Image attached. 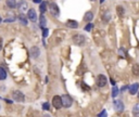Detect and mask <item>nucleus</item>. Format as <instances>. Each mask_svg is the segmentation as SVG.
I'll use <instances>...</instances> for the list:
<instances>
[{
	"label": "nucleus",
	"mask_w": 139,
	"mask_h": 117,
	"mask_svg": "<svg viewBox=\"0 0 139 117\" xmlns=\"http://www.w3.org/2000/svg\"><path fill=\"white\" fill-rule=\"evenodd\" d=\"M72 40L76 46H83V44L85 43V41H86V37L84 35H82V34H76V35L73 36Z\"/></svg>",
	"instance_id": "obj_1"
},
{
	"label": "nucleus",
	"mask_w": 139,
	"mask_h": 117,
	"mask_svg": "<svg viewBox=\"0 0 139 117\" xmlns=\"http://www.w3.org/2000/svg\"><path fill=\"white\" fill-rule=\"evenodd\" d=\"M61 102H62V106L64 107H70L73 104V99L68 96V94H63L61 97Z\"/></svg>",
	"instance_id": "obj_2"
},
{
	"label": "nucleus",
	"mask_w": 139,
	"mask_h": 117,
	"mask_svg": "<svg viewBox=\"0 0 139 117\" xmlns=\"http://www.w3.org/2000/svg\"><path fill=\"white\" fill-rule=\"evenodd\" d=\"M106 77L104 75H102V74H100V75H98L97 76V78H96V83H97V86L98 87H100V88H102V87H104L105 85H106Z\"/></svg>",
	"instance_id": "obj_3"
},
{
	"label": "nucleus",
	"mask_w": 139,
	"mask_h": 117,
	"mask_svg": "<svg viewBox=\"0 0 139 117\" xmlns=\"http://www.w3.org/2000/svg\"><path fill=\"white\" fill-rule=\"evenodd\" d=\"M12 98H13V100L17 101V102H24V100H25L24 94H23L21 91H18V90H16V91H13Z\"/></svg>",
	"instance_id": "obj_4"
},
{
	"label": "nucleus",
	"mask_w": 139,
	"mask_h": 117,
	"mask_svg": "<svg viewBox=\"0 0 139 117\" xmlns=\"http://www.w3.org/2000/svg\"><path fill=\"white\" fill-rule=\"evenodd\" d=\"M52 105H53L57 110L61 109V107H62L61 97H60V96H54V97H53V99H52Z\"/></svg>",
	"instance_id": "obj_5"
},
{
	"label": "nucleus",
	"mask_w": 139,
	"mask_h": 117,
	"mask_svg": "<svg viewBox=\"0 0 139 117\" xmlns=\"http://www.w3.org/2000/svg\"><path fill=\"white\" fill-rule=\"evenodd\" d=\"M49 9H50V12H51V14H53L54 16H59L60 14V9L59 7L57 6V3H50V6H49Z\"/></svg>",
	"instance_id": "obj_6"
},
{
	"label": "nucleus",
	"mask_w": 139,
	"mask_h": 117,
	"mask_svg": "<svg viewBox=\"0 0 139 117\" xmlns=\"http://www.w3.org/2000/svg\"><path fill=\"white\" fill-rule=\"evenodd\" d=\"M113 106L117 112H120V113L124 111V104L121 100H114L113 101Z\"/></svg>",
	"instance_id": "obj_7"
},
{
	"label": "nucleus",
	"mask_w": 139,
	"mask_h": 117,
	"mask_svg": "<svg viewBox=\"0 0 139 117\" xmlns=\"http://www.w3.org/2000/svg\"><path fill=\"white\" fill-rule=\"evenodd\" d=\"M29 53H31V56L33 58H37L40 54V50H39V48H37V47H32L29 50Z\"/></svg>",
	"instance_id": "obj_8"
},
{
	"label": "nucleus",
	"mask_w": 139,
	"mask_h": 117,
	"mask_svg": "<svg viewBox=\"0 0 139 117\" xmlns=\"http://www.w3.org/2000/svg\"><path fill=\"white\" fill-rule=\"evenodd\" d=\"M27 17H28L32 22H35L37 20V14H36V11L34 9H29V10L27 11Z\"/></svg>",
	"instance_id": "obj_9"
},
{
	"label": "nucleus",
	"mask_w": 139,
	"mask_h": 117,
	"mask_svg": "<svg viewBox=\"0 0 139 117\" xmlns=\"http://www.w3.org/2000/svg\"><path fill=\"white\" fill-rule=\"evenodd\" d=\"M138 90H139V84L135 83V84L131 85V87H129V93H131L132 96H134V94H136L138 92Z\"/></svg>",
	"instance_id": "obj_10"
},
{
	"label": "nucleus",
	"mask_w": 139,
	"mask_h": 117,
	"mask_svg": "<svg viewBox=\"0 0 139 117\" xmlns=\"http://www.w3.org/2000/svg\"><path fill=\"white\" fill-rule=\"evenodd\" d=\"M66 25L68 26L70 28H77L78 27V23L76 21H74V20H68Z\"/></svg>",
	"instance_id": "obj_11"
},
{
	"label": "nucleus",
	"mask_w": 139,
	"mask_h": 117,
	"mask_svg": "<svg viewBox=\"0 0 139 117\" xmlns=\"http://www.w3.org/2000/svg\"><path fill=\"white\" fill-rule=\"evenodd\" d=\"M46 23H47V21H46V17L44 16V14H41L40 17H39V25L41 28H46Z\"/></svg>",
	"instance_id": "obj_12"
},
{
	"label": "nucleus",
	"mask_w": 139,
	"mask_h": 117,
	"mask_svg": "<svg viewBox=\"0 0 139 117\" xmlns=\"http://www.w3.org/2000/svg\"><path fill=\"white\" fill-rule=\"evenodd\" d=\"M92 19H94V14H92V12H87L86 14H85V16H84V20L86 21V22H90Z\"/></svg>",
	"instance_id": "obj_13"
},
{
	"label": "nucleus",
	"mask_w": 139,
	"mask_h": 117,
	"mask_svg": "<svg viewBox=\"0 0 139 117\" xmlns=\"http://www.w3.org/2000/svg\"><path fill=\"white\" fill-rule=\"evenodd\" d=\"M133 74L135 76H139V63H136L133 66Z\"/></svg>",
	"instance_id": "obj_14"
},
{
	"label": "nucleus",
	"mask_w": 139,
	"mask_h": 117,
	"mask_svg": "<svg viewBox=\"0 0 139 117\" xmlns=\"http://www.w3.org/2000/svg\"><path fill=\"white\" fill-rule=\"evenodd\" d=\"M39 10H40V13L41 14H44L47 10V2H41L40 6H39Z\"/></svg>",
	"instance_id": "obj_15"
},
{
	"label": "nucleus",
	"mask_w": 139,
	"mask_h": 117,
	"mask_svg": "<svg viewBox=\"0 0 139 117\" xmlns=\"http://www.w3.org/2000/svg\"><path fill=\"white\" fill-rule=\"evenodd\" d=\"M133 114L135 117H139V104L134 105L133 107Z\"/></svg>",
	"instance_id": "obj_16"
},
{
	"label": "nucleus",
	"mask_w": 139,
	"mask_h": 117,
	"mask_svg": "<svg viewBox=\"0 0 139 117\" xmlns=\"http://www.w3.org/2000/svg\"><path fill=\"white\" fill-rule=\"evenodd\" d=\"M7 78V72L2 67H0V80H4Z\"/></svg>",
	"instance_id": "obj_17"
},
{
	"label": "nucleus",
	"mask_w": 139,
	"mask_h": 117,
	"mask_svg": "<svg viewBox=\"0 0 139 117\" xmlns=\"http://www.w3.org/2000/svg\"><path fill=\"white\" fill-rule=\"evenodd\" d=\"M116 11H117V14H118L120 17L124 15V9H123L122 6H118V7L116 8Z\"/></svg>",
	"instance_id": "obj_18"
},
{
	"label": "nucleus",
	"mask_w": 139,
	"mask_h": 117,
	"mask_svg": "<svg viewBox=\"0 0 139 117\" xmlns=\"http://www.w3.org/2000/svg\"><path fill=\"white\" fill-rule=\"evenodd\" d=\"M7 6H8L9 8H11V9H14V8H16V2H15V1H10V0H8V1H7Z\"/></svg>",
	"instance_id": "obj_19"
},
{
	"label": "nucleus",
	"mask_w": 139,
	"mask_h": 117,
	"mask_svg": "<svg viewBox=\"0 0 139 117\" xmlns=\"http://www.w3.org/2000/svg\"><path fill=\"white\" fill-rule=\"evenodd\" d=\"M18 19H20V21L23 23V25H27V20H26V17L24 16V14H20Z\"/></svg>",
	"instance_id": "obj_20"
},
{
	"label": "nucleus",
	"mask_w": 139,
	"mask_h": 117,
	"mask_svg": "<svg viewBox=\"0 0 139 117\" xmlns=\"http://www.w3.org/2000/svg\"><path fill=\"white\" fill-rule=\"evenodd\" d=\"M117 94H118V89H117L116 86H114L112 88V97L115 98V97H117Z\"/></svg>",
	"instance_id": "obj_21"
},
{
	"label": "nucleus",
	"mask_w": 139,
	"mask_h": 117,
	"mask_svg": "<svg viewBox=\"0 0 139 117\" xmlns=\"http://www.w3.org/2000/svg\"><path fill=\"white\" fill-rule=\"evenodd\" d=\"M110 17H111V15L109 14V13H105V14L102 16V20L104 21V22H109V20H110Z\"/></svg>",
	"instance_id": "obj_22"
},
{
	"label": "nucleus",
	"mask_w": 139,
	"mask_h": 117,
	"mask_svg": "<svg viewBox=\"0 0 139 117\" xmlns=\"http://www.w3.org/2000/svg\"><path fill=\"white\" fill-rule=\"evenodd\" d=\"M91 28H92V24H91V23H88V24L85 26V30H86V31H90Z\"/></svg>",
	"instance_id": "obj_23"
},
{
	"label": "nucleus",
	"mask_w": 139,
	"mask_h": 117,
	"mask_svg": "<svg viewBox=\"0 0 139 117\" xmlns=\"http://www.w3.org/2000/svg\"><path fill=\"white\" fill-rule=\"evenodd\" d=\"M48 34H49L48 28H44V29H43V37H44V38H46V37L48 36Z\"/></svg>",
	"instance_id": "obj_24"
},
{
	"label": "nucleus",
	"mask_w": 139,
	"mask_h": 117,
	"mask_svg": "<svg viewBox=\"0 0 139 117\" xmlns=\"http://www.w3.org/2000/svg\"><path fill=\"white\" fill-rule=\"evenodd\" d=\"M106 116H108V113H106L105 110H103L100 114H98V117H106Z\"/></svg>",
	"instance_id": "obj_25"
},
{
	"label": "nucleus",
	"mask_w": 139,
	"mask_h": 117,
	"mask_svg": "<svg viewBox=\"0 0 139 117\" xmlns=\"http://www.w3.org/2000/svg\"><path fill=\"white\" fill-rule=\"evenodd\" d=\"M49 103L48 102H46V103H44V104H43V110H45V111H48L49 110Z\"/></svg>",
	"instance_id": "obj_26"
},
{
	"label": "nucleus",
	"mask_w": 139,
	"mask_h": 117,
	"mask_svg": "<svg viewBox=\"0 0 139 117\" xmlns=\"http://www.w3.org/2000/svg\"><path fill=\"white\" fill-rule=\"evenodd\" d=\"M2 49V38H0V50Z\"/></svg>",
	"instance_id": "obj_27"
},
{
	"label": "nucleus",
	"mask_w": 139,
	"mask_h": 117,
	"mask_svg": "<svg viewBox=\"0 0 139 117\" xmlns=\"http://www.w3.org/2000/svg\"><path fill=\"white\" fill-rule=\"evenodd\" d=\"M35 3H41V1H39V0H34Z\"/></svg>",
	"instance_id": "obj_28"
},
{
	"label": "nucleus",
	"mask_w": 139,
	"mask_h": 117,
	"mask_svg": "<svg viewBox=\"0 0 139 117\" xmlns=\"http://www.w3.org/2000/svg\"><path fill=\"white\" fill-rule=\"evenodd\" d=\"M43 117H51V116H50V115H48V114H46V115H44Z\"/></svg>",
	"instance_id": "obj_29"
},
{
	"label": "nucleus",
	"mask_w": 139,
	"mask_h": 117,
	"mask_svg": "<svg viewBox=\"0 0 139 117\" xmlns=\"http://www.w3.org/2000/svg\"><path fill=\"white\" fill-rule=\"evenodd\" d=\"M138 99H139V92H138Z\"/></svg>",
	"instance_id": "obj_30"
},
{
	"label": "nucleus",
	"mask_w": 139,
	"mask_h": 117,
	"mask_svg": "<svg viewBox=\"0 0 139 117\" xmlns=\"http://www.w3.org/2000/svg\"><path fill=\"white\" fill-rule=\"evenodd\" d=\"M0 22H1V17H0Z\"/></svg>",
	"instance_id": "obj_31"
}]
</instances>
